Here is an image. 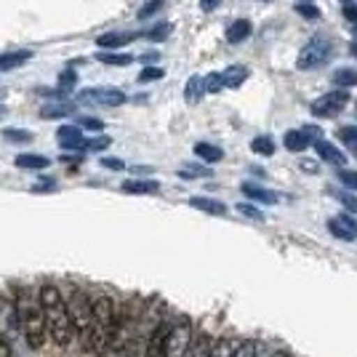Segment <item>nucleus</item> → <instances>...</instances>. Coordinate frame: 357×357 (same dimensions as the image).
<instances>
[{
  "label": "nucleus",
  "mask_w": 357,
  "mask_h": 357,
  "mask_svg": "<svg viewBox=\"0 0 357 357\" xmlns=\"http://www.w3.org/2000/svg\"><path fill=\"white\" fill-rule=\"evenodd\" d=\"M40 307H43L45 331H48L51 342L56 344V347H70L75 336V326H73V317H70V307L61 298L56 285L48 283L40 288Z\"/></svg>",
  "instance_id": "obj_1"
},
{
  "label": "nucleus",
  "mask_w": 357,
  "mask_h": 357,
  "mask_svg": "<svg viewBox=\"0 0 357 357\" xmlns=\"http://www.w3.org/2000/svg\"><path fill=\"white\" fill-rule=\"evenodd\" d=\"M16 312H19V326H22V333L30 344V349H40L45 344V314L43 307H40V298L35 301L30 296V291H24L22 285H16Z\"/></svg>",
  "instance_id": "obj_2"
},
{
  "label": "nucleus",
  "mask_w": 357,
  "mask_h": 357,
  "mask_svg": "<svg viewBox=\"0 0 357 357\" xmlns=\"http://www.w3.org/2000/svg\"><path fill=\"white\" fill-rule=\"evenodd\" d=\"M118 333V310L115 301L109 296H99L93 301V331H91L89 352L93 355H105L115 342Z\"/></svg>",
  "instance_id": "obj_3"
},
{
  "label": "nucleus",
  "mask_w": 357,
  "mask_h": 357,
  "mask_svg": "<svg viewBox=\"0 0 357 357\" xmlns=\"http://www.w3.org/2000/svg\"><path fill=\"white\" fill-rule=\"evenodd\" d=\"M67 307H70V317H73L75 336L80 339L83 349H89L91 331H93V301H91L83 291H75Z\"/></svg>",
  "instance_id": "obj_4"
},
{
  "label": "nucleus",
  "mask_w": 357,
  "mask_h": 357,
  "mask_svg": "<svg viewBox=\"0 0 357 357\" xmlns=\"http://www.w3.org/2000/svg\"><path fill=\"white\" fill-rule=\"evenodd\" d=\"M331 56H333V45H331V40H328L326 35H314L312 40H307V45L298 51L296 67L298 70H317V67L328 64Z\"/></svg>",
  "instance_id": "obj_5"
},
{
  "label": "nucleus",
  "mask_w": 357,
  "mask_h": 357,
  "mask_svg": "<svg viewBox=\"0 0 357 357\" xmlns=\"http://www.w3.org/2000/svg\"><path fill=\"white\" fill-rule=\"evenodd\" d=\"M349 105V91L347 89H336V91H328L323 93L320 99H314L312 102V115L314 118H336V115H342L344 107Z\"/></svg>",
  "instance_id": "obj_6"
},
{
  "label": "nucleus",
  "mask_w": 357,
  "mask_h": 357,
  "mask_svg": "<svg viewBox=\"0 0 357 357\" xmlns=\"http://www.w3.org/2000/svg\"><path fill=\"white\" fill-rule=\"evenodd\" d=\"M77 102H80V105H96V107H120V105H126V93L120 89L99 86V89L80 91Z\"/></svg>",
  "instance_id": "obj_7"
},
{
  "label": "nucleus",
  "mask_w": 357,
  "mask_h": 357,
  "mask_svg": "<svg viewBox=\"0 0 357 357\" xmlns=\"http://www.w3.org/2000/svg\"><path fill=\"white\" fill-rule=\"evenodd\" d=\"M19 312H16V301L11 298L0 296V339H6V342H14L16 336H19Z\"/></svg>",
  "instance_id": "obj_8"
},
{
  "label": "nucleus",
  "mask_w": 357,
  "mask_h": 357,
  "mask_svg": "<svg viewBox=\"0 0 357 357\" xmlns=\"http://www.w3.org/2000/svg\"><path fill=\"white\" fill-rule=\"evenodd\" d=\"M190 339H192V331H190V323H187V320L171 326V333H168V357L190 355Z\"/></svg>",
  "instance_id": "obj_9"
},
{
  "label": "nucleus",
  "mask_w": 357,
  "mask_h": 357,
  "mask_svg": "<svg viewBox=\"0 0 357 357\" xmlns=\"http://www.w3.org/2000/svg\"><path fill=\"white\" fill-rule=\"evenodd\" d=\"M317 136H320V128H314V126H307V128H301V131H288V134L283 136L285 149L301 152V149H307L310 144H314Z\"/></svg>",
  "instance_id": "obj_10"
},
{
  "label": "nucleus",
  "mask_w": 357,
  "mask_h": 357,
  "mask_svg": "<svg viewBox=\"0 0 357 357\" xmlns=\"http://www.w3.org/2000/svg\"><path fill=\"white\" fill-rule=\"evenodd\" d=\"M328 232L339 240H357V222L349 213L333 216V219H328Z\"/></svg>",
  "instance_id": "obj_11"
},
{
  "label": "nucleus",
  "mask_w": 357,
  "mask_h": 357,
  "mask_svg": "<svg viewBox=\"0 0 357 357\" xmlns=\"http://www.w3.org/2000/svg\"><path fill=\"white\" fill-rule=\"evenodd\" d=\"M168 333H171V326H158L149 336V344L144 349V357H168Z\"/></svg>",
  "instance_id": "obj_12"
},
{
  "label": "nucleus",
  "mask_w": 357,
  "mask_h": 357,
  "mask_svg": "<svg viewBox=\"0 0 357 357\" xmlns=\"http://www.w3.org/2000/svg\"><path fill=\"white\" fill-rule=\"evenodd\" d=\"M59 144L64 149H75V152H83L86 149V136H83V128L80 126H61L59 131Z\"/></svg>",
  "instance_id": "obj_13"
},
{
  "label": "nucleus",
  "mask_w": 357,
  "mask_h": 357,
  "mask_svg": "<svg viewBox=\"0 0 357 357\" xmlns=\"http://www.w3.org/2000/svg\"><path fill=\"white\" fill-rule=\"evenodd\" d=\"M243 195L253 200V203H264V206H275V203H280V195L275 192V190H267V187H259V184H251V181H245L243 187Z\"/></svg>",
  "instance_id": "obj_14"
},
{
  "label": "nucleus",
  "mask_w": 357,
  "mask_h": 357,
  "mask_svg": "<svg viewBox=\"0 0 357 357\" xmlns=\"http://www.w3.org/2000/svg\"><path fill=\"white\" fill-rule=\"evenodd\" d=\"M134 40H136V32H107V35L96 38V45L105 48V51H118V48L134 43Z\"/></svg>",
  "instance_id": "obj_15"
},
{
  "label": "nucleus",
  "mask_w": 357,
  "mask_h": 357,
  "mask_svg": "<svg viewBox=\"0 0 357 357\" xmlns=\"http://www.w3.org/2000/svg\"><path fill=\"white\" fill-rule=\"evenodd\" d=\"M314 152H317L320 160H326V163H331V165H344V160H347L342 152H339V147H333L326 139H317V142H314Z\"/></svg>",
  "instance_id": "obj_16"
},
{
  "label": "nucleus",
  "mask_w": 357,
  "mask_h": 357,
  "mask_svg": "<svg viewBox=\"0 0 357 357\" xmlns=\"http://www.w3.org/2000/svg\"><path fill=\"white\" fill-rule=\"evenodd\" d=\"M75 112V102L70 99H56V102H51V105H45L40 109V118L43 120H54V118H67V115H73Z\"/></svg>",
  "instance_id": "obj_17"
},
{
  "label": "nucleus",
  "mask_w": 357,
  "mask_h": 357,
  "mask_svg": "<svg viewBox=\"0 0 357 357\" xmlns=\"http://www.w3.org/2000/svg\"><path fill=\"white\" fill-rule=\"evenodd\" d=\"M160 190V184L155 178H128L123 184V192L128 195H155Z\"/></svg>",
  "instance_id": "obj_18"
},
{
  "label": "nucleus",
  "mask_w": 357,
  "mask_h": 357,
  "mask_svg": "<svg viewBox=\"0 0 357 357\" xmlns=\"http://www.w3.org/2000/svg\"><path fill=\"white\" fill-rule=\"evenodd\" d=\"M190 206L197 211H203V213H211V216H224L227 213V206H224L222 200H213V197H190Z\"/></svg>",
  "instance_id": "obj_19"
},
{
  "label": "nucleus",
  "mask_w": 357,
  "mask_h": 357,
  "mask_svg": "<svg viewBox=\"0 0 357 357\" xmlns=\"http://www.w3.org/2000/svg\"><path fill=\"white\" fill-rule=\"evenodd\" d=\"M30 59H32V51H27V48L0 54V70H16V67H22L24 61H30Z\"/></svg>",
  "instance_id": "obj_20"
},
{
  "label": "nucleus",
  "mask_w": 357,
  "mask_h": 357,
  "mask_svg": "<svg viewBox=\"0 0 357 357\" xmlns=\"http://www.w3.org/2000/svg\"><path fill=\"white\" fill-rule=\"evenodd\" d=\"M245 77H248V67H243V64H232V67H227V70L222 73L224 89H240Z\"/></svg>",
  "instance_id": "obj_21"
},
{
  "label": "nucleus",
  "mask_w": 357,
  "mask_h": 357,
  "mask_svg": "<svg viewBox=\"0 0 357 357\" xmlns=\"http://www.w3.org/2000/svg\"><path fill=\"white\" fill-rule=\"evenodd\" d=\"M251 30H253V24L248 22V19H238V22H232V24H229V30H227V43H232V45L243 43V40L251 35Z\"/></svg>",
  "instance_id": "obj_22"
},
{
  "label": "nucleus",
  "mask_w": 357,
  "mask_h": 357,
  "mask_svg": "<svg viewBox=\"0 0 357 357\" xmlns=\"http://www.w3.org/2000/svg\"><path fill=\"white\" fill-rule=\"evenodd\" d=\"M16 165H19V168H32V171H43V168H48V165H51V158L24 152V155H16Z\"/></svg>",
  "instance_id": "obj_23"
},
{
  "label": "nucleus",
  "mask_w": 357,
  "mask_h": 357,
  "mask_svg": "<svg viewBox=\"0 0 357 357\" xmlns=\"http://www.w3.org/2000/svg\"><path fill=\"white\" fill-rule=\"evenodd\" d=\"M195 155H197L200 160H206V163H219L224 158V149L213 147L208 142H197V144H195Z\"/></svg>",
  "instance_id": "obj_24"
},
{
  "label": "nucleus",
  "mask_w": 357,
  "mask_h": 357,
  "mask_svg": "<svg viewBox=\"0 0 357 357\" xmlns=\"http://www.w3.org/2000/svg\"><path fill=\"white\" fill-rule=\"evenodd\" d=\"M203 93H206V91H203V80H200V75H192V77L187 80V86H184V99H187V105H197Z\"/></svg>",
  "instance_id": "obj_25"
},
{
  "label": "nucleus",
  "mask_w": 357,
  "mask_h": 357,
  "mask_svg": "<svg viewBox=\"0 0 357 357\" xmlns=\"http://www.w3.org/2000/svg\"><path fill=\"white\" fill-rule=\"evenodd\" d=\"M333 83H336L339 89H352V86H357V70L355 67H342V70H336V73H333Z\"/></svg>",
  "instance_id": "obj_26"
},
{
  "label": "nucleus",
  "mask_w": 357,
  "mask_h": 357,
  "mask_svg": "<svg viewBox=\"0 0 357 357\" xmlns=\"http://www.w3.org/2000/svg\"><path fill=\"white\" fill-rule=\"evenodd\" d=\"M96 59L102 61V64H115V67H128L134 56L131 54H112V51H99L96 54Z\"/></svg>",
  "instance_id": "obj_27"
},
{
  "label": "nucleus",
  "mask_w": 357,
  "mask_h": 357,
  "mask_svg": "<svg viewBox=\"0 0 357 357\" xmlns=\"http://www.w3.org/2000/svg\"><path fill=\"white\" fill-rule=\"evenodd\" d=\"M235 349H238V342L219 339V342L211 344V357H235Z\"/></svg>",
  "instance_id": "obj_28"
},
{
  "label": "nucleus",
  "mask_w": 357,
  "mask_h": 357,
  "mask_svg": "<svg viewBox=\"0 0 357 357\" xmlns=\"http://www.w3.org/2000/svg\"><path fill=\"white\" fill-rule=\"evenodd\" d=\"M336 136H339V142H342L352 155H357V126H344V128H339Z\"/></svg>",
  "instance_id": "obj_29"
},
{
  "label": "nucleus",
  "mask_w": 357,
  "mask_h": 357,
  "mask_svg": "<svg viewBox=\"0 0 357 357\" xmlns=\"http://www.w3.org/2000/svg\"><path fill=\"white\" fill-rule=\"evenodd\" d=\"M3 139L6 142H11V144H30L35 134L32 131H24V128H6L3 131Z\"/></svg>",
  "instance_id": "obj_30"
},
{
  "label": "nucleus",
  "mask_w": 357,
  "mask_h": 357,
  "mask_svg": "<svg viewBox=\"0 0 357 357\" xmlns=\"http://www.w3.org/2000/svg\"><path fill=\"white\" fill-rule=\"evenodd\" d=\"M251 149L256 152V155H267L269 158V155L275 152V142H272L269 136H256V139L251 142Z\"/></svg>",
  "instance_id": "obj_31"
},
{
  "label": "nucleus",
  "mask_w": 357,
  "mask_h": 357,
  "mask_svg": "<svg viewBox=\"0 0 357 357\" xmlns=\"http://www.w3.org/2000/svg\"><path fill=\"white\" fill-rule=\"evenodd\" d=\"M222 89H224L222 73H211L203 77V91L206 93H222Z\"/></svg>",
  "instance_id": "obj_32"
},
{
  "label": "nucleus",
  "mask_w": 357,
  "mask_h": 357,
  "mask_svg": "<svg viewBox=\"0 0 357 357\" xmlns=\"http://www.w3.org/2000/svg\"><path fill=\"white\" fill-rule=\"evenodd\" d=\"M328 192L333 195L339 203H342L347 211H352V213H357V200H355V195H349L347 190H328Z\"/></svg>",
  "instance_id": "obj_33"
},
{
  "label": "nucleus",
  "mask_w": 357,
  "mask_h": 357,
  "mask_svg": "<svg viewBox=\"0 0 357 357\" xmlns=\"http://www.w3.org/2000/svg\"><path fill=\"white\" fill-rule=\"evenodd\" d=\"M75 83H77V75H75L73 70H64V73L59 75V86H56V89H59L61 96H67V93L75 89Z\"/></svg>",
  "instance_id": "obj_34"
},
{
  "label": "nucleus",
  "mask_w": 357,
  "mask_h": 357,
  "mask_svg": "<svg viewBox=\"0 0 357 357\" xmlns=\"http://www.w3.org/2000/svg\"><path fill=\"white\" fill-rule=\"evenodd\" d=\"M171 24L168 22H163V24H155V27H149L147 32H144V38H149V40H165L168 35H171Z\"/></svg>",
  "instance_id": "obj_35"
},
{
  "label": "nucleus",
  "mask_w": 357,
  "mask_h": 357,
  "mask_svg": "<svg viewBox=\"0 0 357 357\" xmlns=\"http://www.w3.org/2000/svg\"><path fill=\"white\" fill-rule=\"evenodd\" d=\"M109 147V136H93V139H86V152H102V149Z\"/></svg>",
  "instance_id": "obj_36"
},
{
  "label": "nucleus",
  "mask_w": 357,
  "mask_h": 357,
  "mask_svg": "<svg viewBox=\"0 0 357 357\" xmlns=\"http://www.w3.org/2000/svg\"><path fill=\"white\" fill-rule=\"evenodd\" d=\"M190 357H211V342L206 339V336L197 339V344L190 349Z\"/></svg>",
  "instance_id": "obj_37"
},
{
  "label": "nucleus",
  "mask_w": 357,
  "mask_h": 357,
  "mask_svg": "<svg viewBox=\"0 0 357 357\" xmlns=\"http://www.w3.org/2000/svg\"><path fill=\"white\" fill-rule=\"evenodd\" d=\"M235 357H259V344L256 342H243L235 349Z\"/></svg>",
  "instance_id": "obj_38"
},
{
  "label": "nucleus",
  "mask_w": 357,
  "mask_h": 357,
  "mask_svg": "<svg viewBox=\"0 0 357 357\" xmlns=\"http://www.w3.org/2000/svg\"><path fill=\"white\" fill-rule=\"evenodd\" d=\"M339 181H342L347 190H355V192H357V171L342 168V171H339Z\"/></svg>",
  "instance_id": "obj_39"
},
{
  "label": "nucleus",
  "mask_w": 357,
  "mask_h": 357,
  "mask_svg": "<svg viewBox=\"0 0 357 357\" xmlns=\"http://www.w3.org/2000/svg\"><path fill=\"white\" fill-rule=\"evenodd\" d=\"M163 75H165L163 67H144V70L139 73V80H142V83H149V80H160Z\"/></svg>",
  "instance_id": "obj_40"
},
{
  "label": "nucleus",
  "mask_w": 357,
  "mask_h": 357,
  "mask_svg": "<svg viewBox=\"0 0 357 357\" xmlns=\"http://www.w3.org/2000/svg\"><path fill=\"white\" fill-rule=\"evenodd\" d=\"M296 14L307 19H320V8L314 3H296Z\"/></svg>",
  "instance_id": "obj_41"
},
{
  "label": "nucleus",
  "mask_w": 357,
  "mask_h": 357,
  "mask_svg": "<svg viewBox=\"0 0 357 357\" xmlns=\"http://www.w3.org/2000/svg\"><path fill=\"white\" fill-rule=\"evenodd\" d=\"M238 213H243V216H251L253 222H261V219H264V213H261V211H256L253 206H248V203H238Z\"/></svg>",
  "instance_id": "obj_42"
},
{
  "label": "nucleus",
  "mask_w": 357,
  "mask_h": 357,
  "mask_svg": "<svg viewBox=\"0 0 357 357\" xmlns=\"http://www.w3.org/2000/svg\"><path fill=\"white\" fill-rule=\"evenodd\" d=\"M160 6H163V0H149L147 6L139 11V19H147V16H152L155 11H160Z\"/></svg>",
  "instance_id": "obj_43"
},
{
  "label": "nucleus",
  "mask_w": 357,
  "mask_h": 357,
  "mask_svg": "<svg viewBox=\"0 0 357 357\" xmlns=\"http://www.w3.org/2000/svg\"><path fill=\"white\" fill-rule=\"evenodd\" d=\"M80 128H89V131H102L105 123L99 118H80Z\"/></svg>",
  "instance_id": "obj_44"
},
{
  "label": "nucleus",
  "mask_w": 357,
  "mask_h": 357,
  "mask_svg": "<svg viewBox=\"0 0 357 357\" xmlns=\"http://www.w3.org/2000/svg\"><path fill=\"white\" fill-rule=\"evenodd\" d=\"M342 14L349 19V22H357V3H344Z\"/></svg>",
  "instance_id": "obj_45"
},
{
  "label": "nucleus",
  "mask_w": 357,
  "mask_h": 357,
  "mask_svg": "<svg viewBox=\"0 0 357 357\" xmlns=\"http://www.w3.org/2000/svg\"><path fill=\"white\" fill-rule=\"evenodd\" d=\"M102 165H107V168H115V171H123V168H126V163H123V160H118V158H102Z\"/></svg>",
  "instance_id": "obj_46"
},
{
  "label": "nucleus",
  "mask_w": 357,
  "mask_h": 357,
  "mask_svg": "<svg viewBox=\"0 0 357 357\" xmlns=\"http://www.w3.org/2000/svg\"><path fill=\"white\" fill-rule=\"evenodd\" d=\"M219 3H222V0H200V8H203L206 14H211V11H213Z\"/></svg>",
  "instance_id": "obj_47"
},
{
  "label": "nucleus",
  "mask_w": 357,
  "mask_h": 357,
  "mask_svg": "<svg viewBox=\"0 0 357 357\" xmlns=\"http://www.w3.org/2000/svg\"><path fill=\"white\" fill-rule=\"evenodd\" d=\"M0 357H11V347L6 339H0Z\"/></svg>",
  "instance_id": "obj_48"
},
{
  "label": "nucleus",
  "mask_w": 357,
  "mask_h": 357,
  "mask_svg": "<svg viewBox=\"0 0 357 357\" xmlns=\"http://www.w3.org/2000/svg\"><path fill=\"white\" fill-rule=\"evenodd\" d=\"M269 357H291V355H288L285 349H278V352H272V355H269Z\"/></svg>",
  "instance_id": "obj_49"
},
{
  "label": "nucleus",
  "mask_w": 357,
  "mask_h": 357,
  "mask_svg": "<svg viewBox=\"0 0 357 357\" xmlns=\"http://www.w3.org/2000/svg\"><path fill=\"white\" fill-rule=\"evenodd\" d=\"M152 59H158V51H155V54H147V56H142L139 61H152Z\"/></svg>",
  "instance_id": "obj_50"
},
{
  "label": "nucleus",
  "mask_w": 357,
  "mask_h": 357,
  "mask_svg": "<svg viewBox=\"0 0 357 357\" xmlns=\"http://www.w3.org/2000/svg\"><path fill=\"white\" fill-rule=\"evenodd\" d=\"M118 357H134V355H131V349H120Z\"/></svg>",
  "instance_id": "obj_51"
},
{
  "label": "nucleus",
  "mask_w": 357,
  "mask_h": 357,
  "mask_svg": "<svg viewBox=\"0 0 357 357\" xmlns=\"http://www.w3.org/2000/svg\"><path fill=\"white\" fill-rule=\"evenodd\" d=\"M349 51H352V56H357V43L349 45Z\"/></svg>",
  "instance_id": "obj_52"
},
{
  "label": "nucleus",
  "mask_w": 357,
  "mask_h": 357,
  "mask_svg": "<svg viewBox=\"0 0 357 357\" xmlns=\"http://www.w3.org/2000/svg\"><path fill=\"white\" fill-rule=\"evenodd\" d=\"M3 115H6V107L0 105V118H3Z\"/></svg>",
  "instance_id": "obj_53"
},
{
  "label": "nucleus",
  "mask_w": 357,
  "mask_h": 357,
  "mask_svg": "<svg viewBox=\"0 0 357 357\" xmlns=\"http://www.w3.org/2000/svg\"><path fill=\"white\" fill-rule=\"evenodd\" d=\"M301 3H312V0H301Z\"/></svg>",
  "instance_id": "obj_54"
},
{
  "label": "nucleus",
  "mask_w": 357,
  "mask_h": 357,
  "mask_svg": "<svg viewBox=\"0 0 357 357\" xmlns=\"http://www.w3.org/2000/svg\"><path fill=\"white\" fill-rule=\"evenodd\" d=\"M355 35H357V27H355Z\"/></svg>",
  "instance_id": "obj_55"
}]
</instances>
